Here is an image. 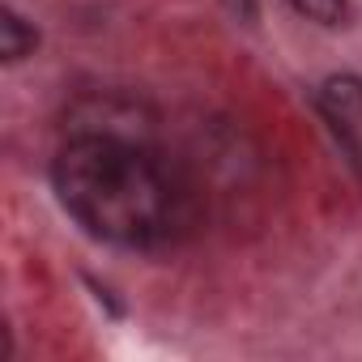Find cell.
Masks as SVG:
<instances>
[{
  "label": "cell",
  "instance_id": "6da1fadb",
  "mask_svg": "<svg viewBox=\"0 0 362 362\" xmlns=\"http://www.w3.org/2000/svg\"><path fill=\"white\" fill-rule=\"evenodd\" d=\"M64 214L115 247L166 243L184 218V192L162 158L124 132H77L52 166Z\"/></svg>",
  "mask_w": 362,
  "mask_h": 362
},
{
  "label": "cell",
  "instance_id": "7a4b0ae2",
  "mask_svg": "<svg viewBox=\"0 0 362 362\" xmlns=\"http://www.w3.org/2000/svg\"><path fill=\"white\" fill-rule=\"evenodd\" d=\"M35 43H39V35L18 9H0V56L9 64H18V60H26L35 52Z\"/></svg>",
  "mask_w": 362,
  "mask_h": 362
},
{
  "label": "cell",
  "instance_id": "3957f363",
  "mask_svg": "<svg viewBox=\"0 0 362 362\" xmlns=\"http://www.w3.org/2000/svg\"><path fill=\"white\" fill-rule=\"evenodd\" d=\"M290 5L307 18V22H320V26H341L349 5L345 0H290Z\"/></svg>",
  "mask_w": 362,
  "mask_h": 362
}]
</instances>
